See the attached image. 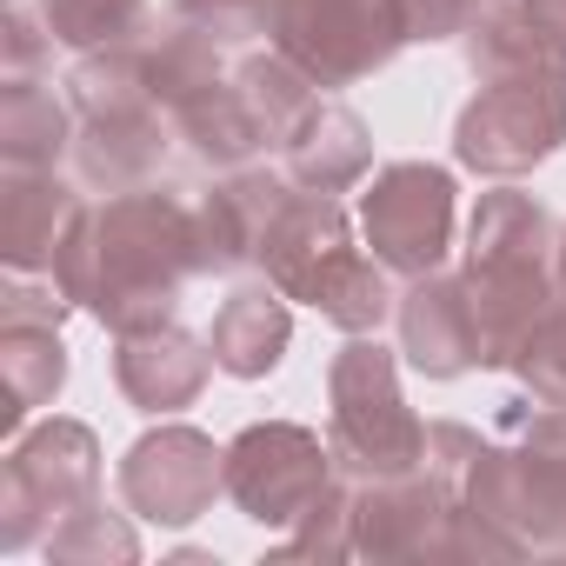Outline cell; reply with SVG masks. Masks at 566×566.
Returning <instances> with one entry per match:
<instances>
[{
	"instance_id": "6da1fadb",
	"label": "cell",
	"mask_w": 566,
	"mask_h": 566,
	"mask_svg": "<svg viewBox=\"0 0 566 566\" xmlns=\"http://www.w3.org/2000/svg\"><path fill=\"white\" fill-rule=\"evenodd\" d=\"M193 273H200L193 200H180L167 187L94 193L54 253V287L114 334L174 321L180 287Z\"/></svg>"
},
{
	"instance_id": "7a4b0ae2",
	"label": "cell",
	"mask_w": 566,
	"mask_h": 566,
	"mask_svg": "<svg viewBox=\"0 0 566 566\" xmlns=\"http://www.w3.org/2000/svg\"><path fill=\"white\" fill-rule=\"evenodd\" d=\"M467 294L480 314V367H506L513 347L526 340V327L559 301V227L553 213L520 193V187H493L473 200L467 220Z\"/></svg>"
},
{
	"instance_id": "3957f363",
	"label": "cell",
	"mask_w": 566,
	"mask_h": 566,
	"mask_svg": "<svg viewBox=\"0 0 566 566\" xmlns=\"http://www.w3.org/2000/svg\"><path fill=\"white\" fill-rule=\"evenodd\" d=\"M67 101H74V180L87 193H134L154 187L167 154H174V114L160 107L147 81V54L134 48H101L74 54L67 67Z\"/></svg>"
},
{
	"instance_id": "277c9868",
	"label": "cell",
	"mask_w": 566,
	"mask_h": 566,
	"mask_svg": "<svg viewBox=\"0 0 566 566\" xmlns=\"http://www.w3.org/2000/svg\"><path fill=\"white\" fill-rule=\"evenodd\" d=\"M460 506L526 553H566V407L506 400L500 440H486L460 480Z\"/></svg>"
},
{
	"instance_id": "5b68a950",
	"label": "cell",
	"mask_w": 566,
	"mask_h": 566,
	"mask_svg": "<svg viewBox=\"0 0 566 566\" xmlns=\"http://www.w3.org/2000/svg\"><path fill=\"white\" fill-rule=\"evenodd\" d=\"M327 447L340 480H400L427 467V420L400 394V360L374 334H347V347L327 367Z\"/></svg>"
},
{
	"instance_id": "8992f818",
	"label": "cell",
	"mask_w": 566,
	"mask_h": 566,
	"mask_svg": "<svg viewBox=\"0 0 566 566\" xmlns=\"http://www.w3.org/2000/svg\"><path fill=\"white\" fill-rule=\"evenodd\" d=\"M566 147V61L480 81L453 120V160L486 180H520Z\"/></svg>"
},
{
	"instance_id": "52a82bcc",
	"label": "cell",
	"mask_w": 566,
	"mask_h": 566,
	"mask_svg": "<svg viewBox=\"0 0 566 566\" xmlns=\"http://www.w3.org/2000/svg\"><path fill=\"white\" fill-rule=\"evenodd\" d=\"M101 500V440L81 420H41L14 433V453L0 467V546L28 553L67 513Z\"/></svg>"
},
{
	"instance_id": "ba28073f",
	"label": "cell",
	"mask_w": 566,
	"mask_h": 566,
	"mask_svg": "<svg viewBox=\"0 0 566 566\" xmlns=\"http://www.w3.org/2000/svg\"><path fill=\"white\" fill-rule=\"evenodd\" d=\"M334 486H340L334 447L301 420H253L227 440V500L266 533L301 526Z\"/></svg>"
},
{
	"instance_id": "9c48e42d",
	"label": "cell",
	"mask_w": 566,
	"mask_h": 566,
	"mask_svg": "<svg viewBox=\"0 0 566 566\" xmlns=\"http://www.w3.org/2000/svg\"><path fill=\"white\" fill-rule=\"evenodd\" d=\"M266 48L314 74V87H354L407 48L400 0H266Z\"/></svg>"
},
{
	"instance_id": "30bf717a",
	"label": "cell",
	"mask_w": 566,
	"mask_h": 566,
	"mask_svg": "<svg viewBox=\"0 0 566 566\" xmlns=\"http://www.w3.org/2000/svg\"><path fill=\"white\" fill-rule=\"evenodd\" d=\"M360 233L394 280L440 273L453 253V174L433 160H394L360 193Z\"/></svg>"
},
{
	"instance_id": "8fae6325",
	"label": "cell",
	"mask_w": 566,
	"mask_h": 566,
	"mask_svg": "<svg viewBox=\"0 0 566 566\" xmlns=\"http://www.w3.org/2000/svg\"><path fill=\"white\" fill-rule=\"evenodd\" d=\"M227 493V447L200 427H154L120 453V500L147 526H193Z\"/></svg>"
},
{
	"instance_id": "7c38bea8",
	"label": "cell",
	"mask_w": 566,
	"mask_h": 566,
	"mask_svg": "<svg viewBox=\"0 0 566 566\" xmlns=\"http://www.w3.org/2000/svg\"><path fill=\"white\" fill-rule=\"evenodd\" d=\"M460 486L433 467L354 486V559H453Z\"/></svg>"
},
{
	"instance_id": "4fadbf2b",
	"label": "cell",
	"mask_w": 566,
	"mask_h": 566,
	"mask_svg": "<svg viewBox=\"0 0 566 566\" xmlns=\"http://www.w3.org/2000/svg\"><path fill=\"white\" fill-rule=\"evenodd\" d=\"M294 180L287 167H233L213 174V187L193 193V247H200V273H240L260 266V240L273 227V213L287 207Z\"/></svg>"
},
{
	"instance_id": "5bb4252c",
	"label": "cell",
	"mask_w": 566,
	"mask_h": 566,
	"mask_svg": "<svg viewBox=\"0 0 566 566\" xmlns=\"http://www.w3.org/2000/svg\"><path fill=\"white\" fill-rule=\"evenodd\" d=\"M394 327H400V354L413 374L427 380H460L480 367V314H473V294L460 273H420L407 280V294L394 307Z\"/></svg>"
},
{
	"instance_id": "9a60e30c",
	"label": "cell",
	"mask_w": 566,
	"mask_h": 566,
	"mask_svg": "<svg viewBox=\"0 0 566 566\" xmlns=\"http://www.w3.org/2000/svg\"><path fill=\"white\" fill-rule=\"evenodd\" d=\"M207 374H213V347L193 340L180 321L114 334V387L127 394L134 413H154V420L187 413L207 394Z\"/></svg>"
},
{
	"instance_id": "2e32d148",
	"label": "cell",
	"mask_w": 566,
	"mask_h": 566,
	"mask_svg": "<svg viewBox=\"0 0 566 566\" xmlns=\"http://www.w3.org/2000/svg\"><path fill=\"white\" fill-rule=\"evenodd\" d=\"M81 207H87V187L61 180V167L0 174V260H8V273H54V253Z\"/></svg>"
},
{
	"instance_id": "e0dca14e",
	"label": "cell",
	"mask_w": 566,
	"mask_h": 566,
	"mask_svg": "<svg viewBox=\"0 0 566 566\" xmlns=\"http://www.w3.org/2000/svg\"><path fill=\"white\" fill-rule=\"evenodd\" d=\"M287 340H294V307L273 280H240V287L220 301L213 327H207V347H213V367L233 374V380H266L280 360H287Z\"/></svg>"
},
{
	"instance_id": "ac0fdd59",
	"label": "cell",
	"mask_w": 566,
	"mask_h": 566,
	"mask_svg": "<svg viewBox=\"0 0 566 566\" xmlns=\"http://www.w3.org/2000/svg\"><path fill=\"white\" fill-rule=\"evenodd\" d=\"M280 167L307 193H347L374 167V134L347 101H314V114L280 140Z\"/></svg>"
},
{
	"instance_id": "d6986e66",
	"label": "cell",
	"mask_w": 566,
	"mask_h": 566,
	"mask_svg": "<svg viewBox=\"0 0 566 566\" xmlns=\"http://www.w3.org/2000/svg\"><path fill=\"white\" fill-rule=\"evenodd\" d=\"M174 134H180V147H187L200 167H213V174L253 167V160L273 147V134H266V127H260V114L247 107V94H240L233 67L174 107Z\"/></svg>"
},
{
	"instance_id": "ffe728a7",
	"label": "cell",
	"mask_w": 566,
	"mask_h": 566,
	"mask_svg": "<svg viewBox=\"0 0 566 566\" xmlns=\"http://www.w3.org/2000/svg\"><path fill=\"white\" fill-rule=\"evenodd\" d=\"M294 301H307V307H314L321 321H334L340 334H380V327L394 321V307H400L394 273H387L374 253H360L354 240L334 247V253L307 273V287H301Z\"/></svg>"
},
{
	"instance_id": "44dd1931",
	"label": "cell",
	"mask_w": 566,
	"mask_h": 566,
	"mask_svg": "<svg viewBox=\"0 0 566 566\" xmlns=\"http://www.w3.org/2000/svg\"><path fill=\"white\" fill-rule=\"evenodd\" d=\"M460 54L473 67V81H493V74H520V67H553L566 61L553 21L539 14V0H486L473 14V28L460 34Z\"/></svg>"
},
{
	"instance_id": "7402d4cb",
	"label": "cell",
	"mask_w": 566,
	"mask_h": 566,
	"mask_svg": "<svg viewBox=\"0 0 566 566\" xmlns=\"http://www.w3.org/2000/svg\"><path fill=\"white\" fill-rule=\"evenodd\" d=\"M74 154V101L34 81H0V160L8 167H61Z\"/></svg>"
},
{
	"instance_id": "603a6c76",
	"label": "cell",
	"mask_w": 566,
	"mask_h": 566,
	"mask_svg": "<svg viewBox=\"0 0 566 566\" xmlns=\"http://www.w3.org/2000/svg\"><path fill=\"white\" fill-rule=\"evenodd\" d=\"M0 380H8V407L0 427L21 433L34 407H54V394L67 387V347L54 321H0Z\"/></svg>"
},
{
	"instance_id": "cb8c5ba5",
	"label": "cell",
	"mask_w": 566,
	"mask_h": 566,
	"mask_svg": "<svg viewBox=\"0 0 566 566\" xmlns=\"http://www.w3.org/2000/svg\"><path fill=\"white\" fill-rule=\"evenodd\" d=\"M233 81H240L247 107L260 114V127L273 134V154H280V140H287V134L314 114V101H321L314 74H307V67H294L280 48H247V54L233 61Z\"/></svg>"
},
{
	"instance_id": "d4e9b609",
	"label": "cell",
	"mask_w": 566,
	"mask_h": 566,
	"mask_svg": "<svg viewBox=\"0 0 566 566\" xmlns=\"http://www.w3.org/2000/svg\"><path fill=\"white\" fill-rule=\"evenodd\" d=\"M41 21L67 54H101V48H134L154 34L147 0H41Z\"/></svg>"
},
{
	"instance_id": "484cf974",
	"label": "cell",
	"mask_w": 566,
	"mask_h": 566,
	"mask_svg": "<svg viewBox=\"0 0 566 566\" xmlns=\"http://www.w3.org/2000/svg\"><path fill=\"white\" fill-rule=\"evenodd\" d=\"M41 553L61 559V566H94V559H140V539H134V526H127L120 513H107V506L94 500V506L67 513V520L41 539Z\"/></svg>"
},
{
	"instance_id": "4316f807",
	"label": "cell",
	"mask_w": 566,
	"mask_h": 566,
	"mask_svg": "<svg viewBox=\"0 0 566 566\" xmlns=\"http://www.w3.org/2000/svg\"><path fill=\"white\" fill-rule=\"evenodd\" d=\"M506 374L533 394V400H553V407H566V301H553L533 327H526V340L513 347V360H506Z\"/></svg>"
},
{
	"instance_id": "83f0119b",
	"label": "cell",
	"mask_w": 566,
	"mask_h": 566,
	"mask_svg": "<svg viewBox=\"0 0 566 566\" xmlns=\"http://www.w3.org/2000/svg\"><path fill=\"white\" fill-rule=\"evenodd\" d=\"M273 553L280 559H347L354 553V480H340L301 526H287V539Z\"/></svg>"
},
{
	"instance_id": "f1b7e54d",
	"label": "cell",
	"mask_w": 566,
	"mask_h": 566,
	"mask_svg": "<svg viewBox=\"0 0 566 566\" xmlns=\"http://www.w3.org/2000/svg\"><path fill=\"white\" fill-rule=\"evenodd\" d=\"M174 21L213 34L220 48L247 54L253 41H266V0H174Z\"/></svg>"
},
{
	"instance_id": "f546056e",
	"label": "cell",
	"mask_w": 566,
	"mask_h": 566,
	"mask_svg": "<svg viewBox=\"0 0 566 566\" xmlns=\"http://www.w3.org/2000/svg\"><path fill=\"white\" fill-rule=\"evenodd\" d=\"M54 48H61V41L48 34L41 8L28 14L21 0H8V21H0V81H34V74H48Z\"/></svg>"
},
{
	"instance_id": "4dcf8cb0",
	"label": "cell",
	"mask_w": 566,
	"mask_h": 566,
	"mask_svg": "<svg viewBox=\"0 0 566 566\" xmlns=\"http://www.w3.org/2000/svg\"><path fill=\"white\" fill-rule=\"evenodd\" d=\"M486 0H400V21H407V41H460L473 28V14Z\"/></svg>"
},
{
	"instance_id": "1f68e13d",
	"label": "cell",
	"mask_w": 566,
	"mask_h": 566,
	"mask_svg": "<svg viewBox=\"0 0 566 566\" xmlns=\"http://www.w3.org/2000/svg\"><path fill=\"white\" fill-rule=\"evenodd\" d=\"M486 440L473 433V427H460V420H427V467L433 473H447L453 486L467 480V467H473V453H480Z\"/></svg>"
},
{
	"instance_id": "d6a6232c",
	"label": "cell",
	"mask_w": 566,
	"mask_h": 566,
	"mask_svg": "<svg viewBox=\"0 0 566 566\" xmlns=\"http://www.w3.org/2000/svg\"><path fill=\"white\" fill-rule=\"evenodd\" d=\"M539 14L553 21V34H559V48H566V0H539Z\"/></svg>"
},
{
	"instance_id": "836d02e7",
	"label": "cell",
	"mask_w": 566,
	"mask_h": 566,
	"mask_svg": "<svg viewBox=\"0 0 566 566\" xmlns=\"http://www.w3.org/2000/svg\"><path fill=\"white\" fill-rule=\"evenodd\" d=\"M559 301H566V227H559Z\"/></svg>"
}]
</instances>
